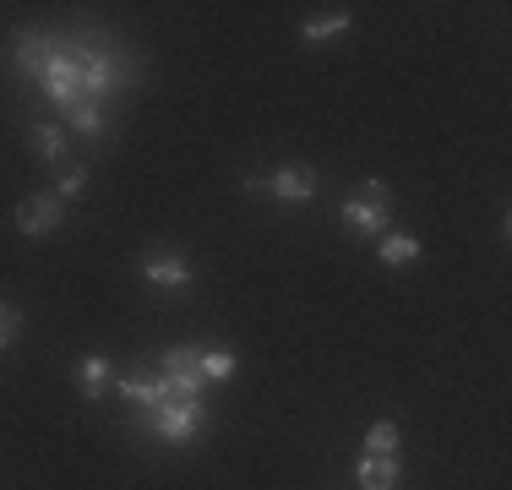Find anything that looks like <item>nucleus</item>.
Masks as SVG:
<instances>
[{
	"instance_id": "nucleus-4",
	"label": "nucleus",
	"mask_w": 512,
	"mask_h": 490,
	"mask_svg": "<svg viewBox=\"0 0 512 490\" xmlns=\"http://www.w3.org/2000/svg\"><path fill=\"white\" fill-rule=\"evenodd\" d=\"M142 425H148L158 441H175V447H186V441L207 425V403H158V409L142 414Z\"/></svg>"
},
{
	"instance_id": "nucleus-15",
	"label": "nucleus",
	"mask_w": 512,
	"mask_h": 490,
	"mask_svg": "<svg viewBox=\"0 0 512 490\" xmlns=\"http://www.w3.org/2000/svg\"><path fill=\"white\" fill-rule=\"evenodd\" d=\"M66 120H71V131H82V137H104V109L99 104H77V109H66Z\"/></svg>"
},
{
	"instance_id": "nucleus-9",
	"label": "nucleus",
	"mask_w": 512,
	"mask_h": 490,
	"mask_svg": "<svg viewBox=\"0 0 512 490\" xmlns=\"http://www.w3.org/2000/svg\"><path fill=\"white\" fill-rule=\"evenodd\" d=\"M115 398L148 414V409H158V403H169V392H164V382L148 371V376H120V382H115Z\"/></svg>"
},
{
	"instance_id": "nucleus-10",
	"label": "nucleus",
	"mask_w": 512,
	"mask_h": 490,
	"mask_svg": "<svg viewBox=\"0 0 512 490\" xmlns=\"http://www.w3.org/2000/svg\"><path fill=\"white\" fill-rule=\"evenodd\" d=\"M50 39H39V33H22V39H17V55H11V60H17V71H22V77H44V66H50Z\"/></svg>"
},
{
	"instance_id": "nucleus-5",
	"label": "nucleus",
	"mask_w": 512,
	"mask_h": 490,
	"mask_svg": "<svg viewBox=\"0 0 512 490\" xmlns=\"http://www.w3.org/2000/svg\"><path fill=\"white\" fill-rule=\"evenodd\" d=\"M60 224H66V202H60L55 191L22 196V207H17V229H22L28 240H44V235H55Z\"/></svg>"
},
{
	"instance_id": "nucleus-14",
	"label": "nucleus",
	"mask_w": 512,
	"mask_h": 490,
	"mask_svg": "<svg viewBox=\"0 0 512 490\" xmlns=\"http://www.w3.org/2000/svg\"><path fill=\"white\" fill-rule=\"evenodd\" d=\"M349 28H355V11H333V17L306 22V28H300V39H306V44H327V39H338V33H349Z\"/></svg>"
},
{
	"instance_id": "nucleus-2",
	"label": "nucleus",
	"mask_w": 512,
	"mask_h": 490,
	"mask_svg": "<svg viewBox=\"0 0 512 490\" xmlns=\"http://www.w3.org/2000/svg\"><path fill=\"white\" fill-rule=\"evenodd\" d=\"M338 218H344L349 235L382 240L387 229H393V191H387L382 180H365V191H360V196H349V202L338 207Z\"/></svg>"
},
{
	"instance_id": "nucleus-13",
	"label": "nucleus",
	"mask_w": 512,
	"mask_h": 490,
	"mask_svg": "<svg viewBox=\"0 0 512 490\" xmlns=\"http://www.w3.org/2000/svg\"><path fill=\"white\" fill-rule=\"evenodd\" d=\"M109 382H115V376H109V360H104V354H82V360H77V387L88 392V403L99 398Z\"/></svg>"
},
{
	"instance_id": "nucleus-17",
	"label": "nucleus",
	"mask_w": 512,
	"mask_h": 490,
	"mask_svg": "<svg viewBox=\"0 0 512 490\" xmlns=\"http://www.w3.org/2000/svg\"><path fill=\"white\" fill-rule=\"evenodd\" d=\"M82 191H88V164H66V169H60L55 196H60V202H71V196H82Z\"/></svg>"
},
{
	"instance_id": "nucleus-12",
	"label": "nucleus",
	"mask_w": 512,
	"mask_h": 490,
	"mask_svg": "<svg viewBox=\"0 0 512 490\" xmlns=\"http://www.w3.org/2000/svg\"><path fill=\"white\" fill-rule=\"evenodd\" d=\"M28 142H33V158H44V164H66V131L60 126H28Z\"/></svg>"
},
{
	"instance_id": "nucleus-7",
	"label": "nucleus",
	"mask_w": 512,
	"mask_h": 490,
	"mask_svg": "<svg viewBox=\"0 0 512 490\" xmlns=\"http://www.w3.org/2000/svg\"><path fill=\"white\" fill-rule=\"evenodd\" d=\"M142 284H153V289H191V267H186V256L153 251L148 262H142Z\"/></svg>"
},
{
	"instance_id": "nucleus-18",
	"label": "nucleus",
	"mask_w": 512,
	"mask_h": 490,
	"mask_svg": "<svg viewBox=\"0 0 512 490\" xmlns=\"http://www.w3.org/2000/svg\"><path fill=\"white\" fill-rule=\"evenodd\" d=\"M365 452H398V425L393 420H382V425H371V436H365Z\"/></svg>"
},
{
	"instance_id": "nucleus-6",
	"label": "nucleus",
	"mask_w": 512,
	"mask_h": 490,
	"mask_svg": "<svg viewBox=\"0 0 512 490\" xmlns=\"http://www.w3.org/2000/svg\"><path fill=\"white\" fill-rule=\"evenodd\" d=\"M262 191L273 196V202H289V207H306L316 196V169L306 164H284L273 180H262Z\"/></svg>"
},
{
	"instance_id": "nucleus-1",
	"label": "nucleus",
	"mask_w": 512,
	"mask_h": 490,
	"mask_svg": "<svg viewBox=\"0 0 512 490\" xmlns=\"http://www.w3.org/2000/svg\"><path fill=\"white\" fill-rule=\"evenodd\" d=\"M39 82L50 93V104L77 109V104H99L104 93H115L126 82V66L115 55H104V49H88V44H55Z\"/></svg>"
},
{
	"instance_id": "nucleus-16",
	"label": "nucleus",
	"mask_w": 512,
	"mask_h": 490,
	"mask_svg": "<svg viewBox=\"0 0 512 490\" xmlns=\"http://www.w3.org/2000/svg\"><path fill=\"white\" fill-rule=\"evenodd\" d=\"M202 376L207 382H229V376H235V354L229 349H202Z\"/></svg>"
},
{
	"instance_id": "nucleus-8",
	"label": "nucleus",
	"mask_w": 512,
	"mask_h": 490,
	"mask_svg": "<svg viewBox=\"0 0 512 490\" xmlns=\"http://www.w3.org/2000/svg\"><path fill=\"white\" fill-rule=\"evenodd\" d=\"M355 480L360 490H398V480H404V463H398V452H365L360 458V469H355Z\"/></svg>"
},
{
	"instance_id": "nucleus-11",
	"label": "nucleus",
	"mask_w": 512,
	"mask_h": 490,
	"mask_svg": "<svg viewBox=\"0 0 512 490\" xmlns=\"http://www.w3.org/2000/svg\"><path fill=\"white\" fill-rule=\"evenodd\" d=\"M376 256H382L387 267H409V262H420V240L404 235V229H387V235L376 240Z\"/></svg>"
},
{
	"instance_id": "nucleus-19",
	"label": "nucleus",
	"mask_w": 512,
	"mask_h": 490,
	"mask_svg": "<svg viewBox=\"0 0 512 490\" xmlns=\"http://www.w3.org/2000/svg\"><path fill=\"white\" fill-rule=\"evenodd\" d=\"M17 333H22V311H17V305L0 300V349H6V343L17 338Z\"/></svg>"
},
{
	"instance_id": "nucleus-3",
	"label": "nucleus",
	"mask_w": 512,
	"mask_h": 490,
	"mask_svg": "<svg viewBox=\"0 0 512 490\" xmlns=\"http://www.w3.org/2000/svg\"><path fill=\"white\" fill-rule=\"evenodd\" d=\"M158 382H164L169 392V403H202V387H207V376H202V349H169V354H158Z\"/></svg>"
}]
</instances>
